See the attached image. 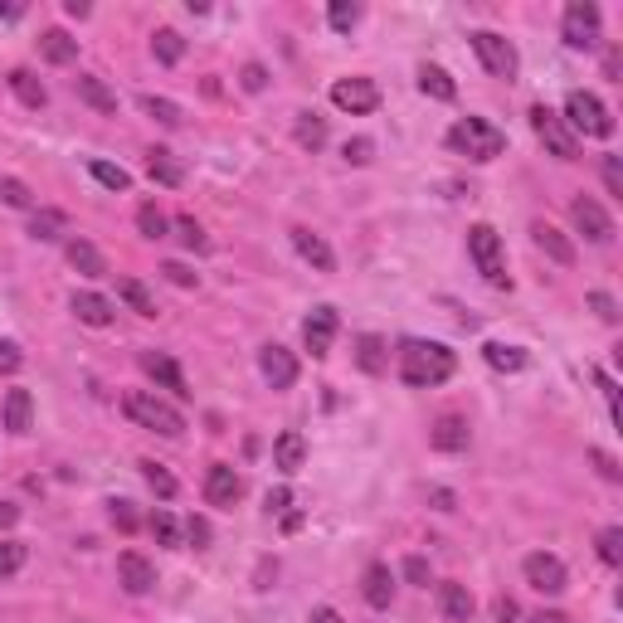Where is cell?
Returning <instances> with one entry per match:
<instances>
[{
	"label": "cell",
	"instance_id": "1",
	"mask_svg": "<svg viewBox=\"0 0 623 623\" xmlns=\"http://www.w3.org/2000/svg\"><path fill=\"white\" fill-rule=\"evenodd\" d=\"M458 370V356L439 341H404L400 351V380L409 390H434Z\"/></svg>",
	"mask_w": 623,
	"mask_h": 623
},
{
	"label": "cell",
	"instance_id": "2",
	"mask_svg": "<svg viewBox=\"0 0 623 623\" xmlns=\"http://www.w3.org/2000/svg\"><path fill=\"white\" fill-rule=\"evenodd\" d=\"M122 409H127V419H132V424H142V429L161 434V439H181V434H185V414L171 400L151 395V390H132V395L122 400Z\"/></svg>",
	"mask_w": 623,
	"mask_h": 623
},
{
	"label": "cell",
	"instance_id": "3",
	"mask_svg": "<svg viewBox=\"0 0 623 623\" xmlns=\"http://www.w3.org/2000/svg\"><path fill=\"white\" fill-rule=\"evenodd\" d=\"M448 147L458 151V156H468V161H497L507 151V137L487 117H463V122L448 127Z\"/></svg>",
	"mask_w": 623,
	"mask_h": 623
},
{
	"label": "cell",
	"instance_id": "4",
	"mask_svg": "<svg viewBox=\"0 0 623 623\" xmlns=\"http://www.w3.org/2000/svg\"><path fill=\"white\" fill-rule=\"evenodd\" d=\"M570 132H585V137H614V112L604 108L594 93L585 88H575L570 98H565V117H560Z\"/></svg>",
	"mask_w": 623,
	"mask_h": 623
},
{
	"label": "cell",
	"instance_id": "5",
	"mask_svg": "<svg viewBox=\"0 0 623 623\" xmlns=\"http://www.w3.org/2000/svg\"><path fill=\"white\" fill-rule=\"evenodd\" d=\"M468 254H473L477 273L492 283V288H507V258H502V234L492 224H473L468 229Z\"/></svg>",
	"mask_w": 623,
	"mask_h": 623
},
{
	"label": "cell",
	"instance_id": "6",
	"mask_svg": "<svg viewBox=\"0 0 623 623\" xmlns=\"http://www.w3.org/2000/svg\"><path fill=\"white\" fill-rule=\"evenodd\" d=\"M531 127H536V137H541V147L555 156V161H575L580 156V137L560 122V112H550L546 103L541 108H531Z\"/></svg>",
	"mask_w": 623,
	"mask_h": 623
},
{
	"label": "cell",
	"instance_id": "7",
	"mask_svg": "<svg viewBox=\"0 0 623 623\" xmlns=\"http://www.w3.org/2000/svg\"><path fill=\"white\" fill-rule=\"evenodd\" d=\"M473 54L482 59V69H487L492 78H516V69H521L512 39L492 35V30H477V35H473Z\"/></svg>",
	"mask_w": 623,
	"mask_h": 623
},
{
	"label": "cell",
	"instance_id": "8",
	"mask_svg": "<svg viewBox=\"0 0 623 623\" xmlns=\"http://www.w3.org/2000/svg\"><path fill=\"white\" fill-rule=\"evenodd\" d=\"M565 44L570 49H594L599 44V5L594 0L565 5Z\"/></svg>",
	"mask_w": 623,
	"mask_h": 623
},
{
	"label": "cell",
	"instance_id": "9",
	"mask_svg": "<svg viewBox=\"0 0 623 623\" xmlns=\"http://www.w3.org/2000/svg\"><path fill=\"white\" fill-rule=\"evenodd\" d=\"M570 220H575V229L585 234L589 244H609V239H614V220H609V210H604L599 200H589V195H575Z\"/></svg>",
	"mask_w": 623,
	"mask_h": 623
},
{
	"label": "cell",
	"instance_id": "10",
	"mask_svg": "<svg viewBox=\"0 0 623 623\" xmlns=\"http://www.w3.org/2000/svg\"><path fill=\"white\" fill-rule=\"evenodd\" d=\"M526 585L536 589V594H560V589L570 585V575H565V565H560V555H546V550H536V555H526Z\"/></svg>",
	"mask_w": 623,
	"mask_h": 623
},
{
	"label": "cell",
	"instance_id": "11",
	"mask_svg": "<svg viewBox=\"0 0 623 623\" xmlns=\"http://www.w3.org/2000/svg\"><path fill=\"white\" fill-rule=\"evenodd\" d=\"M331 103L341 112H375L380 108V88L370 78H336L331 83Z\"/></svg>",
	"mask_w": 623,
	"mask_h": 623
},
{
	"label": "cell",
	"instance_id": "12",
	"mask_svg": "<svg viewBox=\"0 0 623 623\" xmlns=\"http://www.w3.org/2000/svg\"><path fill=\"white\" fill-rule=\"evenodd\" d=\"M302 341H307V351L322 361L331 356V341H336V307H312V317L302 322Z\"/></svg>",
	"mask_w": 623,
	"mask_h": 623
},
{
	"label": "cell",
	"instance_id": "13",
	"mask_svg": "<svg viewBox=\"0 0 623 623\" xmlns=\"http://www.w3.org/2000/svg\"><path fill=\"white\" fill-rule=\"evenodd\" d=\"M258 370H263V380H268L273 390H288L297 380V356L288 346H263V351H258Z\"/></svg>",
	"mask_w": 623,
	"mask_h": 623
},
{
	"label": "cell",
	"instance_id": "14",
	"mask_svg": "<svg viewBox=\"0 0 623 623\" xmlns=\"http://www.w3.org/2000/svg\"><path fill=\"white\" fill-rule=\"evenodd\" d=\"M117 580H122L127 594H151V589H156V570H151L147 555L122 550V555H117Z\"/></svg>",
	"mask_w": 623,
	"mask_h": 623
},
{
	"label": "cell",
	"instance_id": "15",
	"mask_svg": "<svg viewBox=\"0 0 623 623\" xmlns=\"http://www.w3.org/2000/svg\"><path fill=\"white\" fill-rule=\"evenodd\" d=\"M239 492H244V477L234 473L229 463H215V468L205 473V502H210V507H234Z\"/></svg>",
	"mask_w": 623,
	"mask_h": 623
},
{
	"label": "cell",
	"instance_id": "16",
	"mask_svg": "<svg viewBox=\"0 0 623 623\" xmlns=\"http://www.w3.org/2000/svg\"><path fill=\"white\" fill-rule=\"evenodd\" d=\"M142 370H147L151 380L161 385V390H171L176 400H185L190 390H185V375H181V366L166 356V351H142Z\"/></svg>",
	"mask_w": 623,
	"mask_h": 623
},
{
	"label": "cell",
	"instance_id": "17",
	"mask_svg": "<svg viewBox=\"0 0 623 623\" xmlns=\"http://www.w3.org/2000/svg\"><path fill=\"white\" fill-rule=\"evenodd\" d=\"M361 594H366L370 609H390V599H395V575H390V565H366V575H361Z\"/></svg>",
	"mask_w": 623,
	"mask_h": 623
},
{
	"label": "cell",
	"instance_id": "18",
	"mask_svg": "<svg viewBox=\"0 0 623 623\" xmlns=\"http://www.w3.org/2000/svg\"><path fill=\"white\" fill-rule=\"evenodd\" d=\"M473 594H468V585H458V580H443L439 585V614L448 623H468L473 619Z\"/></svg>",
	"mask_w": 623,
	"mask_h": 623
},
{
	"label": "cell",
	"instance_id": "19",
	"mask_svg": "<svg viewBox=\"0 0 623 623\" xmlns=\"http://www.w3.org/2000/svg\"><path fill=\"white\" fill-rule=\"evenodd\" d=\"M293 249L307 258V263H312L317 273H331V268H336V254H331V244L322 239V234H312V229H293Z\"/></svg>",
	"mask_w": 623,
	"mask_h": 623
},
{
	"label": "cell",
	"instance_id": "20",
	"mask_svg": "<svg viewBox=\"0 0 623 623\" xmlns=\"http://www.w3.org/2000/svg\"><path fill=\"white\" fill-rule=\"evenodd\" d=\"M468 439H473V434H468V424H463L458 414H443L439 424L429 429V443H434L439 453H463V448H468Z\"/></svg>",
	"mask_w": 623,
	"mask_h": 623
},
{
	"label": "cell",
	"instance_id": "21",
	"mask_svg": "<svg viewBox=\"0 0 623 623\" xmlns=\"http://www.w3.org/2000/svg\"><path fill=\"white\" fill-rule=\"evenodd\" d=\"M302 458H307V439H302L297 429H283V434L273 439V468H278V473H297Z\"/></svg>",
	"mask_w": 623,
	"mask_h": 623
},
{
	"label": "cell",
	"instance_id": "22",
	"mask_svg": "<svg viewBox=\"0 0 623 623\" xmlns=\"http://www.w3.org/2000/svg\"><path fill=\"white\" fill-rule=\"evenodd\" d=\"M147 176H151L156 185H166V190H176V185L185 181V166H181V161H176V156H171L166 147H156V151L147 156Z\"/></svg>",
	"mask_w": 623,
	"mask_h": 623
},
{
	"label": "cell",
	"instance_id": "23",
	"mask_svg": "<svg viewBox=\"0 0 623 623\" xmlns=\"http://www.w3.org/2000/svg\"><path fill=\"white\" fill-rule=\"evenodd\" d=\"M74 317L83 327H112V302L98 293H74Z\"/></svg>",
	"mask_w": 623,
	"mask_h": 623
},
{
	"label": "cell",
	"instance_id": "24",
	"mask_svg": "<svg viewBox=\"0 0 623 623\" xmlns=\"http://www.w3.org/2000/svg\"><path fill=\"white\" fill-rule=\"evenodd\" d=\"M30 419H35L30 390H10V395H5V429H10V434H30Z\"/></svg>",
	"mask_w": 623,
	"mask_h": 623
},
{
	"label": "cell",
	"instance_id": "25",
	"mask_svg": "<svg viewBox=\"0 0 623 623\" xmlns=\"http://www.w3.org/2000/svg\"><path fill=\"white\" fill-rule=\"evenodd\" d=\"M64 254H69V263H74L83 278H103V273H108L103 254H98V249H93L88 239H69V244H64Z\"/></svg>",
	"mask_w": 623,
	"mask_h": 623
},
{
	"label": "cell",
	"instance_id": "26",
	"mask_svg": "<svg viewBox=\"0 0 623 623\" xmlns=\"http://www.w3.org/2000/svg\"><path fill=\"white\" fill-rule=\"evenodd\" d=\"M74 88H78V98L88 103V108H98V112H117V93H112L103 78H93V74H78L74 78Z\"/></svg>",
	"mask_w": 623,
	"mask_h": 623
},
{
	"label": "cell",
	"instance_id": "27",
	"mask_svg": "<svg viewBox=\"0 0 623 623\" xmlns=\"http://www.w3.org/2000/svg\"><path fill=\"white\" fill-rule=\"evenodd\" d=\"M293 137H297V147L322 151V147H327V117H317V112H297Z\"/></svg>",
	"mask_w": 623,
	"mask_h": 623
},
{
	"label": "cell",
	"instance_id": "28",
	"mask_svg": "<svg viewBox=\"0 0 623 623\" xmlns=\"http://www.w3.org/2000/svg\"><path fill=\"white\" fill-rule=\"evenodd\" d=\"M39 54H44L49 64H74V59H78V39H69L64 30H44V35H39Z\"/></svg>",
	"mask_w": 623,
	"mask_h": 623
},
{
	"label": "cell",
	"instance_id": "29",
	"mask_svg": "<svg viewBox=\"0 0 623 623\" xmlns=\"http://www.w3.org/2000/svg\"><path fill=\"white\" fill-rule=\"evenodd\" d=\"M531 234H536V244H541V249H546L560 268H570V263H575V249L565 244V234H560L555 224H531Z\"/></svg>",
	"mask_w": 623,
	"mask_h": 623
},
{
	"label": "cell",
	"instance_id": "30",
	"mask_svg": "<svg viewBox=\"0 0 623 623\" xmlns=\"http://www.w3.org/2000/svg\"><path fill=\"white\" fill-rule=\"evenodd\" d=\"M10 93H15V98H20L25 108H44V103H49L44 83H39L30 69H15V74H10Z\"/></svg>",
	"mask_w": 623,
	"mask_h": 623
},
{
	"label": "cell",
	"instance_id": "31",
	"mask_svg": "<svg viewBox=\"0 0 623 623\" xmlns=\"http://www.w3.org/2000/svg\"><path fill=\"white\" fill-rule=\"evenodd\" d=\"M482 356H487V366L502 370V375H516V370L526 366V351H521V346H502V341H487Z\"/></svg>",
	"mask_w": 623,
	"mask_h": 623
},
{
	"label": "cell",
	"instance_id": "32",
	"mask_svg": "<svg viewBox=\"0 0 623 623\" xmlns=\"http://www.w3.org/2000/svg\"><path fill=\"white\" fill-rule=\"evenodd\" d=\"M419 88H424L429 98H439V103H453V98H458V83L443 74L439 64H424V69H419Z\"/></svg>",
	"mask_w": 623,
	"mask_h": 623
},
{
	"label": "cell",
	"instance_id": "33",
	"mask_svg": "<svg viewBox=\"0 0 623 623\" xmlns=\"http://www.w3.org/2000/svg\"><path fill=\"white\" fill-rule=\"evenodd\" d=\"M385 361H390V356H385V341H380V336H361V341H356V366L366 370V375H380Z\"/></svg>",
	"mask_w": 623,
	"mask_h": 623
},
{
	"label": "cell",
	"instance_id": "34",
	"mask_svg": "<svg viewBox=\"0 0 623 623\" xmlns=\"http://www.w3.org/2000/svg\"><path fill=\"white\" fill-rule=\"evenodd\" d=\"M117 297H122L137 317H156V302H151V293L137 283V278H122V283H117Z\"/></svg>",
	"mask_w": 623,
	"mask_h": 623
},
{
	"label": "cell",
	"instance_id": "35",
	"mask_svg": "<svg viewBox=\"0 0 623 623\" xmlns=\"http://www.w3.org/2000/svg\"><path fill=\"white\" fill-rule=\"evenodd\" d=\"M151 54H156L161 64H181V59H185V39L176 35V30H156V35H151Z\"/></svg>",
	"mask_w": 623,
	"mask_h": 623
},
{
	"label": "cell",
	"instance_id": "36",
	"mask_svg": "<svg viewBox=\"0 0 623 623\" xmlns=\"http://www.w3.org/2000/svg\"><path fill=\"white\" fill-rule=\"evenodd\" d=\"M142 112H147V117H156V122H161V127H181L185 122V112L176 108V103H171V98H142Z\"/></svg>",
	"mask_w": 623,
	"mask_h": 623
},
{
	"label": "cell",
	"instance_id": "37",
	"mask_svg": "<svg viewBox=\"0 0 623 623\" xmlns=\"http://www.w3.org/2000/svg\"><path fill=\"white\" fill-rule=\"evenodd\" d=\"M327 20H331V30L351 35V30H356V20H361V5H356V0H331Z\"/></svg>",
	"mask_w": 623,
	"mask_h": 623
},
{
	"label": "cell",
	"instance_id": "38",
	"mask_svg": "<svg viewBox=\"0 0 623 623\" xmlns=\"http://www.w3.org/2000/svg\"><path fill=\"white\" fill-rule=\"evenodd\" d=\"M88 171H93V181L108 185V190H132V176L122 166H112V161H88Z\"/></svg>",
	"mask_w": 623,
	"mask_h": 623
},
{
	"label": "cell",
	"instance_id": "39",
	"mask_svg": "<svg viewBox=\"0 0 623 623\" xmlns=\"http://www.w3.org/2000/svg\"><path fill=\"white\" fill-rule=\"evenodd\" d=\"M176 234H181L185 249H195V254H205V249H210V234L195 224V215H181V220H176Z\"/></svg>",
	"mask_w": 623,
	"mask_h": 623
},
{
	"label": "cell",
	"instance_id": "40",
	"mask_svg": "<svg viewBox=\"0 0 623 623\" xmlns=\"http://www.w3.org/2000/svg\"><path fill=\"white\" fill-rule=\"evenodd\" d=\"M151 536H156L161 546H181V521L171 512H156L151 516Z\"/></svg>",
	"mask_w": 623,
	"mask_h": 623
},
{
	"label": "cell",
	"instance_id": "41",
	"mask_svg": "<svg viewBox=\"0 0 623 623\" xmlns=\"http://www.w3.org/2000/svg\"><path fill=\"white\" fill-rule=\"evenodd\" d=\"M137 229H142L147 239H166V229H171V224H166V215H161V210L147 200V205L137 210Z\"/></svg>",
	"mask_w": 623,
	"mask_h": 623
},
{
	"label": "cell",
	"instance_id": "42",
	"mask_svg": "<svg viewBox=\"0 0 623 623\" xmlns=\"http://www.w3.org/2000/svg\"><path fill=\"white\" fill-rule=\"evenodd\" d=\"M142 477H147V487L156 497H176V477L166 473L161 463H142Z\"/></svg>",
	"mask_w": 623,
	"mask_h": 623
},
{
	"label": "cell",
	"instance_id": "43",
	"mask_svg": "<svg viewBox=\"0 0 623 623\" xmlns=\"http://www.w3.org/2000/svg\"><path fill=\"white\" fill-rule=\"evenodd\" d=\"M599 560H604V565H623V531L619 526L599 531Z\"/></svg>",
	"mask_w": 623,
	"mask_h": 623
},
{
	"label": "cell",
	"instance_id": "44",
	"mask_svg": "<svg viewBox=\"0 0 623 623\" xmlns=\"http://www.w3.org/2000/svg\"><path fill=\"white\" fill-rule=\"evenodd\" d=\"M0 200H5V205H15V210H30V205H35V200H30V185L10 181V176L0 181Z\"/></svg>",
	"mask_w": 623,
	"mask_h": 623
},
{
	"label": "cell",
	"instance_id": "45",
	"mask_svg": "<svg viewBox=\"0 0 623 623\" xmlns=\"http://www.w3.org/2000/svg\"><path fill=\"white\" fill-rule=\"evenodd\" d=\"M25 565V546L20 541H0V580H10Z\"/></svg>",
	"mask_w": 623,
	"mask_h": 623
},
{
	"label": "cell",
	"instance_id": "46",
	"mask_svg": "<svg viewBox=\"0 0 623 623\" xmlns=\"http://www.w3.org/2000/svg\"><path fill=\"white\" fill-rule=\"evenodd\" d=\"M30 239H39V244H54V239H59V215H35V224H30Z\"/></svg>",
	"mask_w": 623,
	"mask_h": 623
},
{
	"label": "cell",
	"instance_id": "47",
	"mask_svg": "<svg viewBox=\"0 0 623 623\" xmlns=\"http://www.w3.org/2000/svg\"><path fill=\"white\" fill-rule=\"evenodd\" d=\"M20 366H25L20 346H15V341H0V375H15Z\"/></svg>",
	"mask_w": 623,
	"mask_h": 623
},
{
	"label": "cell",
	"instance_id": "48",
	"mask_svg": "<svg viewBox=\"0 0 623 623\" xmlns=\"http://www.w3.org/2000/svg\"><path fill=\"white\" fill-rule=\"evenodd\" d=\"M404 580H409V585H429V560H424V555H409V560H404Z\"/></svg>",
	"mask_w": 623,
	"mask_h": 623
},
{
	"label": "cell",
	"instance_id": "49",
	"mask_svg": "<svg viewBox=\"0 0 623 623\" xmlns=\"http://www.w3.org/2000/svg\"><path fill=\"white\" fill-rule=\"evenodd\" d=\"M112 526L127 531V536L137 531V512H132V502H112Z\"/></svg>",
	"mask_w": 623,
	"mask_h": 623
},
{
	"label": "cell",
	"instance_id": "50",
	"mask_svg": "<svg viewBox=\"0 0 623 623\" xmlns=\"http://www.w3.org/2000/svg\"><path fill=\"white\" fill-rule=\"evenodd\" d=\"M239 83H244L249 93H263V88H268V69H263V64H244V74H239Z\"/></svg>",
	"mask_w": 623,
	"mask_h": 623
},
{
	"label": "cell",
	"instance_id": "51",
	"mask_svg": "<svg viewBox=\"0 0 623 623\" xmlns=\"http://www.w3.org/2000/svg\"><path fill=\"white\" fill-rule=\"evenodd\" d=\"M589 307H594V312H599L609 327L619 322V307H614V297H609V293H589Z\"/></svg>",
	"mask_w": 623,
	"mask_h": 623
},
{
	"label": "cell",
	"instance_id": "52",
	"mask_svg": "<svg viewBox=\"0 0 623 623\" xmlns=\"http://www.w3.org/2000/svg\"><path fill=\"white\" fill-rule=\"evenodd\" d=\"M604 185H609V195H623V166H619V156H604Z\"/></svg>",
	"mask_w": 623,
	"mask_h": 623
},
{
	"label": "cell",
	"instance_id": "53",
	"mask_svg": "<svg viewBox=\"0 0 623 623\" xmlns=\"http://www.w3.org/2000/svg\"><path fill=\"white\" fill-rule=\"evenodd\" d=\"M370 151H375V142L370 137H356V142H346V161H356V166H366Z\"/></svg>",
	"mask_w": 623,
	"mask_h": 623
},
{
	"label": "cell",
	"instance_id": "54",
	"mask_svg": "<svg viewBox=\"0 0 623 623\" xmlns=\"http://www.w3.org/2000/svg\"><path fill=\"white\" fill-rule=\"evenodd\" d=\"M185 536L195 541V550L210 546V521H200V516H190V526H185Z\"/></svg>",
	"mask_w": 623,
	"mask_h": 623
},
{
	"label": "cell",
	"instance_id": "55",
	"mask_svg": "<svg viewBox=\"0 0 623 623\" xmlns=\"http://www.w3.org/2000/svg\"><path fill=\"white\" fill-rule=\"evenodd\" d=\"M263 507H268V516H283L288 507H293V492H288V487H278V492H268V502H263Z\"/></svg>",
	"mask_w": 623,
	"mask_h": 623
},
{
	"label": "cell",
	"instance_id": "56",
	"mask_svg": "<svg viewBox=\"0 0 623 623\" xmlns=\"http://www.w3.org/2000/svg\"><path fill=\"white\" fill-rule=\"evenodd\" d=\"M161 273H166V278H171V283H176V288H195V273H190V268H185V263H166V268H161Z\"/></svg>",
	"mask_w": 623,
	"mask_h": 623
},
{
	"label": "cell",
	"instance_id": "57",
	"mask_svg": "<svg viewBox=\"0 0 623 623\" xmlns=\"http://www.w3.org/2000/svg\"><path fill=\"white\" fill-rule=\"evenodd\" d=\"M492 614H497V623H516V614H521V609H516L512 594H502V599L492 604Z\"/></svg>",
	"mask_w": 623,
	"mask_h": 623
},
{
	"label": "cell",
	"instance_id": "58",
	"mask_svg": "<svg viewBox=\"0 0 623 623\" xmlns=\"http://www.w3.org/2000/svg\"><path fill=\"white\" fill-rule=\"evenodd\" d=\"M589 458H594V468H599V473L609 477V482H619V463H614V458H609V453H599V448H594V453H589Z\"/></svg>",
	"mask_w": 623,
	"mask_h": 623
},
{
	"label": "cell",
	"instance_id": "59",
	"mask_svg": "<svg viewBox=\"0 0 623 623\" xmlns=\"http://www.w3.org/2000/svg\"><path fill=\"white\" fill-rule=\"evenodd\" d=\"M15 521H20V507H15V502H0V531L15 526Z\"/></svg>",
	"mask_w": 623,
	"mask_h": 623
},
{
	"label": "cell",
	"instance_id": "60",
	"mask_svg": "<svg viewBox=\"0 0 623 623\" xmlns=\"http://www.w3.org/2000/svg\"><path fill=\"white\" fill-rule=\"evenodd\" d=\"M64 10H69L74 20H83V15H88V0H64Z\"/></svg>",
	"mask_w": 623,
	"mask_h": 623
},
{
	"label": "cell",
	"instance_id": "61",
	"mask_svg": "<svg viewBox=\"0 0 623 623\" xmlns=\"http://www.w3.org/2000/svg\"><path fill=\"white\" fill-rule=\"evenodd\" d=\"M312 623H346V619H341L336 609H317V614H312Z\"/></svg>",
	"mask_w": 623,
	"mask_h": 623
},
{
	"label": "cell",
	"instance_id": "62",
	"mask_svg": "<svg viewBox=\"0 0 623 623\" xmlns=\"http://www.w3.org/2000/svg\"><path fill=\"white\" fill-rule=\"evenodd\" d=\"M25 15V5H0V20H20Z\"/></svg>",
	"mask_w": 623,
	"mask_h": 623
},
{
	"label": "cell",
	"instance_id": "63",
	"mask_svg": "<svg viewBox=\"0 0 623 623\" xmlns=\"http://www.w3.org/2000/svg\"><path fill=\"white\" fill-rule=\"evenodd\" d=\"M531 623H570V619H565V614H546V609H541V614H536Z\"/></svg>",
	"mask_w": 623,
	"mask_h": 623
}]
</instances>
